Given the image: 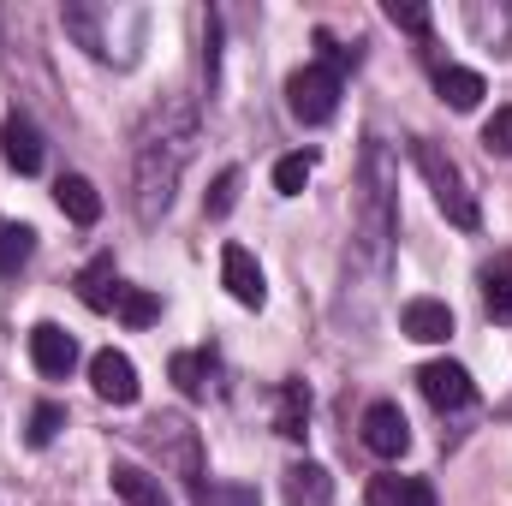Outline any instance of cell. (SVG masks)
Wrapping results in <instances>:
<instances>
[{"instance_id": "19", "label": "cell", "mask_w": 512, "mask_h": 506, "mask_svg": "<svg viewBox=\"0 0 512 506\" xmlns=\"http://www.w3.org/2000/svg\"><path fill=\"white\" fill-rule=\"evenodd\" d=\"M167 376L179 381L185 399H209V393H215V358H209V352H173Z\"/></svg>"}, {"instance_id": "24", "label": "cell", "mask_w": 512, "mask_h": 506, "mask_svg": "<svg viewBox=\"0 0 512 506\" xmlns=\"http://www.w3.org/2000/svg\"><path fill=\"white\" fill-rule=\"evenodd\" d=\"M310 173H316V155H280L274 161V191L280 197H298L310 185Z\"/></svg>"}, {"instance_id": "10", "label": "cell", "mask_w": 512, "mask_h": 506, "mask_svg": "<svg viewBox=\"0 0 512 506\" xmlns=\"http://www.w3.org/2000/svg\"><path fill=\"white\" fill-rule=\"evenodd\" d=\"M0 155L12 173H42V131L30 126V114H6L0 126Z\"/></svg>"}, {"instance_id": "18", "label": "cell", "mask_w": 512, "mask_h": 506, "mask_svg": "<svg viewBox=\"0 0 512 506\" xmlns=\"http://www.w3.org/2000/svg\"><path fill=\"white\" fill-rule=\"evenodd\" d=\"M435 90H441V102H447V108L471 114V108L483 102V90H489V84H483V72H471V66H441V72H435Z\"/></svg>"}, {"instance_id": "27", "label": "cell", "mask_w": 512, "mask_h": 506, "mask_svg": "<svg viewBox=\"0 0 512 506\" xmlns=\"http://www.w3.org/2000/svg\"><path fill=\"white\" fill-rule=\"evenodd\" d=\"M239 185H245V173L239 167H221V179H215V191H209V221H227L233 215V203H239Z\"/></svg>"}, {"instance_id": "25", "label": "cell", "mask_w": 512, "mask_h": 506, "mask_svg": "<svg viewBox=\"0 0 512 506\" xmlns=\"http://www.w3.org/2000/svg\"><path fill=\"white\" fill-rule=\"evenodd\" d=\"M114 310H120V322H126V328H149V322L161 316V298H155V292H143V286H126Z\"/></svg>"}, {"instance_id": "22", "label": "cell", "mask_w": 512, "mask_h": 506, "mask_svg": "<svg viewBox=\"0 0 512 506\" xmlns=\"http://www.w3.org/2000/svg\"><path fill=\"white\" fill-rule=\"evenodd\" d=\"M36 256V233L24 221H0V274H18Z\"/></svg>"}, {"instance_id": "11", "label": "cell", "mask_w": 512, "mask_h": 506, "mask_svg": "<svg viewBox=\"0 0 512 506\" xmlns=\"http://www.w3.org/2000/svg\"><path fill=\"white\" fill-rule=\"evenodd\" d=\"M221 280H227V292H233L245 310H262L268 286H262V268H256V256L245 251V245H227V251H221Z\"/></svg>"}, {"instance_id": "28", "label": "cell", "mask_w": 512, "mask_h": 506, "mask_svg": "<svg viewBox=\"0 0 512 506\" xmlns=\"http://www.w3.org/2000/svg\"><path fill=\"white\" fill-rule=\"evenodd\" d=\"M66 429V405H54V399H42L36 411H30V447H48L54 435Z\"/></svg>"}, {"instance_id": "23", "label": "cell", "mask_w": 512, "mask_h": 506, "mask_svg": "<svg viewBox=\"0 0 512 506\" xmlns=\"http://www.w3.org/2000/svg\"><path fill=\"white\" fill-rule=\"evenodd\" d=\"M304 417H310V393H304V381H286L280 387V435L286 441H304Z\"/></svg>"}, {"instance_id": "16", "label": "cell", "mask_w": 512, "mask_h": 506, "mask_svg": "<svg viewBox=\"0 0 512 506\" xmlns=\"http://www.w3.org/2000/svg\"><path fill=\"white\" fill-rule=\"evenodd\" d=\"M286 506H334V477L322 465H292L286 471Z\"/></svg>"}, {"instance_id": "8", "label": "cell", "mask_w": 512, "mask_h": 506, "mask_svg": "<svg viewBox=\"0 0 512 506\" xmlns=\"http://www.w3.org/2000/svg\"><path fill=\"white\" fill-rule=\"evenodd\" d=\"M364 447H370L376 459H399V453L411 447V423H405V411H399L393 399H376V405L364 411Z\"/></svg>"}, {"instance_id": "31", "label": "cell", "mask_w": 512, "mask_h": 506, "mask_svg": "<svg viewBox=\"0 0 512 506\" xmlns=\"http://www.w3.org/2000/svg\"><path fill=\"white\" fill-rule=\"evenodd\" d=\"M507 256H512V251H507Z\"/></svg>"}, {"instance_id": "7", "label": "cell", "mask_w": 512, "mask_h": 506, "mask_svg": "<svg viewBox=\"0 0 512 506\" xmlns=\"http://www.w3.org/2000/svg\"><path fill=\"white\" fill-rule=\"evenodd\" d=\"M417 387H423V399H429L435 411H459V405H471V399H477L471 370H465V364H447V358L423 364V370H417Z\"/></svg>"}, {"instance_id": "26", "label": "cell", "mask_w": 512, "mask_h": 506, "mask_svg": "<svg viewBox=\"0 0 512 506\" xmlns=\"http://www.w3.org/2000/svg\"><path fill=\"white\" fill-rule=\"evenodd\" d=\"M197 506H262L251 483H197Z\"/></svg>"}, {"instance_id": "20", "label": "cell", "mask_w": 512, "mask_h": 506, "mask_svg": "<svg viewBox=\"0 0 512 506\" xmlns=\"http://www.w3.org/2000/svg\"><path fill=\"white\" fill-rule=\"evenodd\" d=\"M483 310L495 322H512V256H495L483 268Z\"/></svg>"}, {"instance_id": "9", "label": "cell", "mask_w": 512, "mask_h": 506, "mask_svg": "<svg viewBox=\"0 0 512 506\" xmlns=\"http://www.w3.org/2000/svg\"><path fill=\"white\" fill-rule=\"evenodd\" d=\"M90 387L108 399V405H137V364H131L126 352H96L90 358Z\"/></svg>"}, {"instance_id": "13", "label": "cell", "mask_w": 512, "mask_h": 506, "mask_svg": "<svg viewBox=\"0 0 512 506\" xmlns=\"http://www.w3.org/2000/svg\"><path fill=\"white\" fill-rule=\"evenodd\" d=\"M54 203H60V215L78 221V227H96V221H102V197H96V185H90L84 173H66V179L54 185Z\"/></svg>"}, {"instance_id": "30", "label": "cell", "mask_w": 512, "mask_h": 506, "mask_svg": "<svg viewBox=\"0 0 512 506\" xmlns=\"http://www.w3.org/2000/svg\"><path fill=\"white\" fill-rule=\"evenodd\" d=\"M387 18L399 24V30H429V6H417V0H387Z\"/></svg>"}, {"instance_id": "12", "label": "cell", "mask_w": 512, "mask_h": 506, "mask_svg": "<svg viewBox=\"0 0 512 506\" xmlns=\"http://www.w3.org/2000/svg\"><path fill=\"white\" fill-rule=\"evenodd\" d=\"M399 328H405V340H423V346H441V340L453 334V310H447L441 298H411V304L399 310Z\"/></svg>"}, {"instance_id": "29", "label": "cell", "mask_w": 512, "mask_h": 506, "mask_svg": "<svg viewBox=\"0 0 512 506\" xmlns=\"http://www.w3.org/2000/svg\"><path fill=\"white\" fill-rule=\"evenodd\" d=\"M483 149L512 161V108H495V114H489V126H483Z\"/></svg>"}, {"instance_id": "3", "label": "cell", "mask_w": 512, "mask_h": 506, "mask_svg": "<svg viewBox=\"0 0 512 506\" xmlns=\"http://www.w3.org/2000/svg\"><path fill=\"white\" fill-rule=\"evenodd\" d=\"M411 155H417V173H423V179H429V191H435V209H441L453 227L477 233V221H483V215H477V197L465 191V173H459V161H453V155H447L435 137H417V149H411Z\"/></svg>"}, {"instance_id": "15", "label": "cell", "mask_w": 512, "mask_h": 506, "mask_svg": "<svg viewBox=\"0 0 512 506\" xmlns=\"http://www.w3.org/2000/svg\"><path fill=\"white\" fill-rule=\"evenodd\" d=\"M120 292H126V286H120L114 256H96V262L78 274V298H84L90 310H114V304H120Z\"/></svg>"}, {"instance_id": "1", "label": "cell", "mask_w": 512, "mask_h": 506, "mask_svg": "<svg viewBox=\"0 0 512 506\" xmlns=\"http://www.w3.org/2000/svg\"><path fill=\"white\" fill-rule=\"evenodd\" d=\"M197 149V108L191 102H167L149 126L137 131V161H131V209L143 227H155L173 209L179 173Z\"/></svg>"}, {"instance_id": "5", "label": "cell", "mask_w": 512, "mask_h": 506, "mask_svg": "<svg viewBox=\"0 0 512 506\" xmlns=\"http://www.w3.org/2000/svg\"><path fill=\"white\" fill-rule=\"evenodd\" d=\"M143 441H149V447H155V453H161V459H167V465H173V471H179V477L191 483V489L203 483V453H197V429H191L185 417H155V423L143 429Z\"/></svg>"}, {"instance_id": "6", "label": "cell", "mask_w": 512, "mask_h": 506, "mask_svg": "<svg viewBox=\"0 0 512 506\" xmlns=\"http://www.w3.org/2000/svg\"><path fill=\"white\" fill-rule=\"evenodd\" d=\"M30 364L48 381H66L78 370V340H72L60 322H36V328H30Z\"/></svg>"}, {"instance_id": "2", "label": "cell", "mask_w": 512, "mask_h": 506, "mask_svg": "<svg viewBox=\"0 0 512 506\" xmlns=\"http://www.w3.org/2000/svg\"><path fill=\"white\" fill-rule=\"evenodd\" d=\"M393 245V155L387 143H364V173H358V251L382 274Z\"/></svg>"}, {"instance_id": "21", "label": "cell", "mask_w": 512, "mask_h": 506, "mask_svg": "<svg viewBox=\"0 0 512 506\" xmlns=\"http://www.w3.org/2000/svg\"><path fill=\"white\" fill-rule=\"evenodd\" d=\"M60 18H66V30L78 36V48H84L90 60H108V54H114L108 36H102V12H96V6H66Z\"/></svg>"}, {"instance_id": "4", "label": "cell", "mask_w": 512, "mask_h": 506, "mask_svg": "<svg viewBox=\"0 0 512 506\" xmlns=\"http://www.w3.org/2000/svg\"><path fill=\"white\" fill-rule=\"evenodd\" d=\"M286 108H292V120H304V126H328L334 108H340V72H328L322 60H316V66H298V72L286 78Z\"/></svg>"}, {"instance_id": "14", "label": "cell", "mask_w": 512, "mask_h": 506, "mask_svg": "<svg viewBox=\"0 0 512 506\" xmlns=\"http://www.w3.org/2000/svg\"><path fill=\"white\" fill-rule=\"evenodd\" d=\"M108 483H114V495L126 506H173V495L161 489V477H149L143 465H114Z\"/></svg>"}, {"instance_id": "17", "label": "cell", "mask_w": 512, "mask_h": 506, "mask_svg": "<svg viewBox=\"0 0 512 506\" xmlns=\"http://www.w3.org/2000/svg\"><path fill=\"white\" fill-rule=\"evenodd\" d=\"M364 501L370 506H435V489L423 477H370Z\"/></svg>"}]
</instances>
